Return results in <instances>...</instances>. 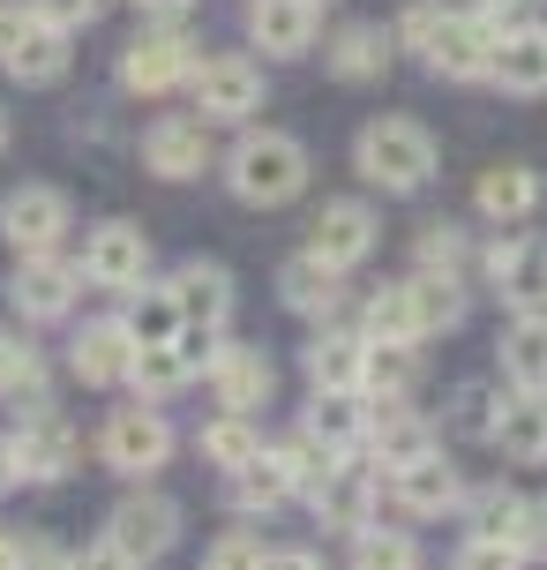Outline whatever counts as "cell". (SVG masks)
<instances>
[{
	"label": "cell",
	"instance_id": "cell-34",
	"mask_svg": "<svg viewBox=\"0 0 547 570\" xmlns=\"http://www.w3.org/2000/svg\"><path fill=\"white\" fill-rule=\"evenodd\" d=\"M300 428H316L330 451H360L368 443V399L360 391H316V405H308Z\"/></svg>",
	"mask_w": 547,
	"mask_h": 570
},
{
	"label": "cell",
	"instance_id": "cell-1",
	"mask_svg": "<svg viewBox=\"0 0 547 570\" xmlns=\"http://www.w3.org/2000/svg\"><path fill=\"white\" fill-rule=\"evenodd\" d=\"M226 188L256 210H278L308 188V142L286 136V128H248V136L226 150Z\"/></svg>",
	"mask_w": 547,
	"mask_h": 570
},
{
	"label": "cell",
	"instance_id": "cell-44",
	"mask_svg": "<svg viewBox=\"0 0 547 570\" xmlns=\"http://www.w3.org/2000/svg\"><path fill=\"white\" fill-rule=\"evenodd\" d=\"M442 16H450L442 0H412V8L398 16V30H390V46H412V53H428V38H435V23H442Z\"/></svg>",
	"mask_w": 547,
	"mask_h": 570
},
{
	"label": "cell",
	"instance_id": "cell-37",
	"mask_svg": "<svg viewBox=\"0 0 547 570\" xmlns=\"http://www.w3.org/2000/svg\"><path fill=\"white\" fill-rule=\"evenodd\" d=\"M495 421H503V391H495V383H480V375H473V383H458V391H450V435H458V443H495Z\"/></svg>",
	"mask_w": 547,
	"mask_h": 570
},
{
	"label": "cell",
	"instance_id": "cell-48",
	"mask_svg": "<svg viewBox=\"0 0 547 570\" xmlns=\"http://www.w3.org/2000/svg\"><path fill=\"white\" fill-rule=\"evenodd\" d=\"M518 548H525V563H540V556H547V495H533V503H525V533H518Z\"/></svg>",
	"mask_w": 547,
	"mask_h": 570
},
{
	"label": "cell",
	"instance_id": "cell-27",
	"mask_svg": "<svg viewBox=\"0 0 547 570\" xmlns=\"http://www.w3.org/2000/svg\"><path fill=\"white\" fill-rule=\"evenodd\" d=\"M322 68H330L338 83H375V76L390 68V30H375V23L330 30V46H322Z\"/></svg>",
	"mask_w": 547,
	"mask_h": 570
},
{
	"label": "cell",
	"instance_id": "cell-21",
	"mask_svg": "<svg viewBox=\"0 0 547 570\" xmlns=\"http://www.w3.org/2000/svg\"><path fill=\"white\" fill-rule=\"evenodd\" d=\"M488 83H503L510 98H540L547 90V23H518V30H495V60H488Z\"/></svg>",
	"mask_w": 547,
	"mask_h": 570
},
{
	"label": "cell",
	"instance_id": "cell-26",
	"mask_svg": "<svg viewBox=\"0 0 547 570\" xmlns=\"http://www.w3.org/2000/svg\"><path fill=\"white\" fill-rule=\"evenodd\" d=\"M412 383H420V345L368 338V361H360V399H368V405H390V399H412Z\"/></svg>",
	"mask_w": 547,
	"mask_h": 570
},
{
	"label": "cell",
	"instance_id": "cell-41",
	"mask_svg": "<svg viewBox=\"0 0 547 570\" xmlns=\"http://www.w3.org/2000/svg\"><path fill=\"white\" fill-rule=\"evenodd\" d=\"M360 338H405V345H420V315H412V293H405V278H398V285H375V293H368Z\"/></svg>",
	"mask_w": 547,
	"mask_h": 570
},
{
	"label": "cell",
	"instance_id": "cell-18",
	"mask_svg": "<svg viewBox=\"0 0 547 570\" xmlns=\"http://www.w3.org/2000/svg\"><path fill=\"white\" fill-rule=\"evenodd\" d=\"M68 368L83 375L90 391L128 383V368H136V338H128V323H120V315H98V323H83V331H76V345H68Z\"/></svg>",
	"mask_w": 547,
	"mask_h": 570
},
{
	"label": "cell",
	"instance_id": "cell-25",
	"mask_svg": "<svg viewBox=\"0 0 547 570\" xmlns=\"http://www.w3.org/2000/svg\"><path fill=\"white\" fill-rule=\"evenodd\" d=\"M68 38H76V30H60V23H46V16H38V23L23 30V46L0 60V68H8L16 83L46 90V83H60V76H68V60H76V46H68Z\"/></svg>",
	"mask_w": 547,
	"mask_h": 570
},
{
	"label": "cell",
	"instance_id": "cell-43",
	"mask_svg": "<svg viewBox=\"0 0 547 570\" xmlns=\"http://www.w3.org/2000/svg\"><path fill=\"white\" fill-rule=\"evenodd\" d=\"M450 570H525V548L518 541H488V533H473V541L458 548V563Z\"/></svg>",
	"mask_w": 547,
	"mask_h": 570
},
{
	"label": "cell",
	"instance_id": "cell-15",
	"mask_svg": "<svg viewBox=\"0 0 547 570\" xmlns=\"http://www.w3.org/2000/svg\"><path fill=\"white\" fill-rule=\"evenodd\" d=\"M322 30V0H248V38L270 60H300Z\"/></svg>",
	"mask_w": 547,
	"mask_h": 570
},
{
	"label": "cell",
	"instance_id": "cell-22",
	"mask_svg": "<svg viewBox=\"0 0 547 570\" xmlns=\"http://www.w3.org/2000/svg\"><path fill=\"white\" fill-rule=\"evenodd\" d=\"M292 495H300V481H292V465L278 451H256L248 465H232V473H226V503L240 518H270V511H286Z\"/></svg>",
	"mask_w": 547,
	"mask_h": 570
},
{
	"label": "cell",
	"instance_id": "cell-16",
	"mask_svg": "<svg viewBox=\"0 0 547 570\" xmlns=\"http://www.w3.org/2000/svg\"><path fill=\"white\" fill-rule=\"evenodd\" d=\"M210 391H218L226 413H256V405H270V391H278V368H270V353H262V345H226V338H218Z\"/></svg>",
	"mask_w": 547,
	"mask_h": 570
},
{
	"label": "cell",
	"instance_id": "cell-17",
	"mask_svg": "<svg viewBox=\"0 0 547 570\" xmlns=\"http://www.w3.org/2000/svg\"><path fill=\"white\" fill-rule=\"evenodd\" d=\"M278 301H286L292 315H308V323H330V315L346 308V271L322 263L316 248H300V256H286V271H278Z\"/></svg>",
	"mask_w": 547,
	"mask_h": 570
},
{
	"label": "cell",
	"instance_id": "cell-23",
	"mask_svg": "<svg viewBox=\"0 0 547 570\" xmlns=\"http://www.w3.org/2000/svg\"><path fill=\"white\" fill-rule=\"evenodd\" d=\"M442 443V428L435 421H420L405 399H390V405H368V458L375 465H412L420 451H435Z\"/></svg>",
	"mask_w": 547,
	"mask_h": 570
},
{
	"label": "cell",
	"instance_id": "cell-51",
	"mask_svg": "<svg viewBox=\"0 0 547 570\" xmlns=\"http://www.w3.org/2000/svg\"><path fill=\"white\" fill-rule=\"evenodd\" d=\"M256 570H322V556L316 548H262Z\"/></svg>",
	"mask_w": 547,
	"mask_h": 570
},
{
	"label": "cell",
	"instance_id": "cell-30",
	"mask_svg": "<svg viewBox=\"0 0 547 570\" xmlns=\"http://www.w3.org/2000/svg\"><path fill=\"white\" fill-rule=\"evenodd\" d=\"M360 361H368L360 331H316V345L300 353V368H308L316 391H360Z\"/></svg>",
	"mask_w": 547,
	"mask_h": 570
},
{
	"label": "cell",
	"instance_id": "cell-4",
	"mask_svg": "<svg viewBox=\"0 0 547 570\" xmlns=\"http://www.w3.org/2000/svg\"><path fill=\"white\" fill-rule=\"evenodd\" d=\"M98 451H106V465H113V473H128V481H150V473L173 458V421L158 413V399L120 405L113 421H106V435H98Z\"/></svg>",
	"mask_w": 547,
	"mask_h": 570
},
{
	"label": "cell",
	"instance_id": "cell-19",
	"mask_svg": "<svg viewBox=\"0 0 547 570\" xmlns=\"http://www.w3.org/2000/svg\"><path fill=\"white\" fill-rule=\"evenodd\" d=\"M143 166L158 173V180H196V173L210 166V120L202 114L158 120V128L143 136Z\"/></svg>",
	"mask_w": 547,
	"mask_h": 570
},
{
	"label": "cell",
	"instance_id": "cell-54",
	"mask_svg": "<svg viewBox=\"0 0 547 570\" xmlns=\"http://www.w3.org/2000/svg\"><path fill=\"white\" fill-rule=\"evenodd\" d=\"M16 488V458H8V443H0V495Z\"/></svg>",
	"mask_w": 547,
	"mask_h": 570
},
{
	"label": "cell",
	"instance_id": "cell-53",
	"mask_svg": "<svg viewBox=\"0 0 547 570\" xmlns=\"http://www.w3.org/2000/svg\"><path fill=\"white\" fill-rule=\"evenodd\" d=\"M473 8H480V16H495V23H503V16H518L525 0H473Z\"/></svg>",
	"mask_w": 547,
	"mask_h": 570
},
{
	"label": "cell",
	"instance_id": "cell-40",
	"mask_svg": "<svg viewBox=\"0 0 547 570\" xmlns=\"http://www.w3.org/2000/svg\"><path fill=\"white\" fill-rule=\"evenodd\" d=\"M196 451L218 465V473H232V465H248V458L262 451V428H256V413H218V421L196 435Z\"/></svg>",
	"mask_w": 547,
	"mask_h": 570
},
{
	"label": "cell",
	"instance_id": "cell-52",
	"mask_svg": "<svg viewBox=\"0 0 547 570\" xmlns=\"http://www.w3.org/2000/svg\"><path fill=\"white\" fill-rule=\"evenodd\" d=\"M136 8H143V16H158V23H173V16H188V8H196V0H136Z\"/></svg>",
	"mask_w": 547,
	"mask_h": 570
},
{
	"label": "cell",
	"instance_id": "cell-14",
	"mask_svg": "<svg viewBox=\"0 0 547 570\" xmlns=\"http://www.w3.org/2000/svg\"><path fill=\"white\" fill-rule=\"evenodd\" d=\"M375 240H382V226H375V210L360 196H330L316 210V248L322 263H338V271H352V263H368L375 256Z\"/></svg>",
	"mask_w": 547,
	"mask_h": 570
},
{
	"label": "cell",
	"instance_id": "cell-11",
	"mask_svg": "<svg viewBox=\"0 0 547 570\" xmlns=\"http://www.w3.org/2000/svg\"><path fill=\"white\" fill-rule=\"evenodd\" d=\"M8 458H16V488H53L76 473V435L60 428V413L46 405V413H23L16 421V435H8Z\"/></svg>",
	"mask_w": 547,
	"mask_h": 570
},
{
	"label": "cell",
	"instance_id": "cell-35",
	"mask_svg": "<svg viewBox=\"0 0 547 570\" xmlns=\"http://www.w3.org/2000/svg\"><path fill=\"white\" fill-rule=\"evenodd\" d=\"M525 503H533V495L488 481V488H465L458 511H465V525H473V533H488V541H518V533H525Z\"/></svg>",
	"mask_w": 547,
	"mask_h": 570
},
{
	"label": "cell",
	"instance_id": "cell-36",
	"mask_svg": "<svg viewBox=\"0 0 547 570\" xmlns=\"http://www.w3.org/2000/svg\"><path fill=\"white\" fill-rule=\"evenodd\" d=\"M0 391L16 399V413H46V361H38V345H23L16 331H0Z\"/></svg>",
	"mask_w": 547,
	"mask_h": 570
},
{
	"label": "cell",
	"instance_id": "cell-47",
	"mask_svg": "<svg viewBox=\"0 0 547 570\" xmlns=\"http://www.w3.org/2000/svg\"><path fill=\"white\" fill-rule=\"evenodd\" d=\"M30 8H38L46 23H60V30H83V23H98L106 0H30Z\"/></svg>",
	"mask_w": 547,
	"mask_h": 570
},
{
	"label": "cell",
	"instance_id": "cell-42",
	"mask_svg": "<svg viewBox=\"0 0 547 570\" xmlns=\"http://www.w3.org/2000/svg\"><path fill=\"white\" fill-rule=\"evenodd\" d=\"M278 458L292 465V481H300V495H308V488H316V481H322V473H330V465H338L346 451H330V443H322L316 428H292L286 443H278Z\"/></svg>",
	"mask_w": 547,
	"mask_h": 570
},
{
	"label": "cell",
	"instance_id": "cell-9",
	"mask_svg": "<svg viewBox=\"0 0 547 570\" xmlns=\"http://www.w3.org/2000/svg\"><path fill=\"white\" fill-rule=\"evenodd\" d=\"M495 30H503V23H495V16H480V8H473V16H442L420 60H428V68L442 76V83H488Z\"/></svg>",
	"mask_w": 547,
	"mask_h": 570
},
{
	"label": "cell",
	"instance_id": "cell-3",
	"mask_svg": "<svg viewBox=\"0 0 547 570\" xmlns=\"http://www.w3.org/2000/svg\"><path fill=\"white\" fill-rule=\"evenodd\" d=\"M196 76V38L173 23H150L128 38V53H120V90H136V98H166Z\"/></svg>",
	"mask_w": 547,
	"mask_h": 570
},
{
	"label": "cell",
	"instance_id": "cell-5",
	"mask_svg": "<svg viewBox=\"0 0 547 570\" xmlns=\"http://www.w3.org/2000/svg\"><path fill=\"white\" fill-rule=\"evenodd\" d=\"M106 541L128 556L136 570H150L166 548L180 541V503L173 495H158V488H136V495H120L113 518H106Z\"/></svg>",
	"mask_w": 547,
	"mask_h": 570
},
{
	"label": "cell",
	"instance_id": "cell-31",
	"mask_svg": "<svg viewBox=\"0 0 547 570\" xmlns=\"http://www.w3.org/2000/svg\"><path fill=\"white\" fill-rule=\"evenodd\" d=\"M503 383L510 391H547V315H518L503 331Z\"/></svg>",
	"mask_w": 547,
	"mask_h": 570
},
{
	"label": "cell",
	"instance_id": "cell-24",
	"mask_svg": "<svg viewBox=\"0 0 547 570\" xmlns=\"http://www.w3.org/2000/svg\"><path fill=\"white\" fill-rule=\"evenodd\" d=\"M173 301H180V323H196V331H226L232 315V271L226 263H180L173 271Z\"/></svg>",
	"mask_w": 547,
	"mask_h": 570
},
{
	"label": "cell",
	"instance_id": "cell-33",
	"mask_svg": "<svg viewBox=\"0 0 547 570\" xmlns=\"http://www.w3.org/2000/svg\"><path fill=\"white\" fill-rule=\"evenodd\" d=\"M405 293H412V315H420V338L458 331V323H465V285H458V271H412V278H405Z\"/></svg>",
	"mask_w": 547,
	"mask_h": 570
},
{
	"label": "cell",
	"instance_id": "cell-28",
	"mask_svg": "<svg viewBox=\"0 0 547 570\" xmlns=\"http://www.w3.org/2000/svg\"><path fill=\"white\" fill-rule=\"evenodd\" d=\"M473 203H480V218H495V226H518V218L540 210V173L533 166H488L473 180Z\"/></svg>",
	"mask_w": 547,
	"mask_h": 570
},
{
	"label": "cell",
	"instance_id": "cell-46",
	"mask_svg": "<svg viewBox=\"0 0 547 570\" xmlns=\"http://www.w3.org/2000/svg\"><path fill=\"white\" fill-rule=\"evenodd\" d=\"M256 563H262L256 533H226V541H210V556H202V570H256Z\"/></svg>",
	"mask_w": 547,
	"mask_h": 570
},
{
	"label": "cell",
	"instance_id": "cell-38",
	"mask_svg": "<svg viewBox=\"0 0 547 570\" xmlns=\"http://www.w3.org/2000/svg\"><path fill=\"white\" fill-rule=\"evenodd\" d=\"M352 570H420V541L405 525H352Z\"/></svg>",
	"mask_w": 547,
	"mask_h": 570
},
{
	"label": "cell",
	"instance_id": "cell-12",
	"mask_svg": "<svg viewBox=\"0 0 547 570\" xmlns=\"http://www.w3.org/2000/svg\"><path fill=\"white\" fill-rule=\"evenodd\" d=\"M375 495H382V473H375V458H352V451L338 458L316 488H308L316 518H322V525H338V533L368 525V518H375Z\"/></svg>",
	"mask_w": 547,
	"mask_h": 570
},
{
	"label": "cell",
	"instance_id": "cell-2",
	"mask_svg": "<svg viewBox=\"0 0 547 570\" xmlns=\"http://www.w3.org/2000/svg\"><path fill=\"white\" fill-rule=\"evenodd\" d=\"M352 166H360V180L382 188V196H420L435 180V136L405 114H382L352 136Z\"/></svg>",
	"mask_w": 547,
	"mask_h": 570
},
{
	"label": "cell",
	"instance_id": "cell-6",
	"mask_svg": "<svg viewBox=\"0 0 547 570\" xmlns=\"http://www.w3.org/2000/svg\"><path fill=\"white\" fill-rule=\"evenodd\" d=\"M68 226H76V210H68V196H60L53 180H23L16 196L0 203V240H8L16 256L60 248V240H68Z\"/></svg>",
	"mask_w": 547,
	"mask_h": 570
},
{
	"label": "cell",
	"instance_id": "cell-56",
	"mask_svg": "<svg viewBox=\"0 0 547 570\" xmlns=\"http://www.w3.org/2000/svg\"><path fill=\"white\" fill-rule=\"evenodd\" d=\"M0 150H8V114H0Z\"/></svg>",
	"mask_w": 547,
	"mask_h": 570
},
{
	"label": "cell",
	"instance_id": "cell-55",
	"mask_svg": "<svg viewBox=\"0 0 547 570\" xmlns=\"http://www.w3.org/2000/svg\"><path fill=\"white\" fill-rule=\"evenodd\" d=\"M0 570H16V541L8 533H0Z\"/></svg>",
	"mask_w": 547,
	"mask_h": 570
},
{
	"label": "cell",
	"instance_id": "cell-7",
	"mask_svg": "<svg viewBox=\"0 0 547 570\" xmlns=\"http://www.w3.org/2000/svg\"><path fill=\"white\" fill-rule=\"evenodd\" d=\"M76 285H83V263H68L60 248H38V256H16V278H8V301L23 323H60L76 308Z\"/></svg>",
	"mask_w": 547,
	"mask_h": 570
},
{
	"label": "cell",
	"instance_id": "cell-29",
	"mask_svg": "<svg viewBox=\"0 0 547 570\" xmlns=\"http://www.w3.org/2000/svg\"><path fill=\"white\" fill-rule=\"evenodd\" d=\"M495 451L510 465H547V391H518L495 421Z\"/></svg>",
	"mask_w": 547,
	"mask_h": 570
},
{
	"label": "cell",
	"instance_id": "cell-20",
	"mask_svg": "<svg viewBox=\"0 0 547 570\" xmlns=\"http://www.w3.org/2000/svg\"><path fill=\"white\" fill-rule=\"evenodd\" d=\"M390 495H398L412 518H442V511L465 503V481H458V465H442V443H435V451H420L412 465H390Z\"/></svg>",
	"mask_w": 547,
	"mask_h": 570
},
{
	"label": "cell",
	"instance_id": "cell-39",
	"mask_svg": "<svg viewBox=\"0 0 547 570\" xmlns=\"http://www.w3.org/2000/svg\"><path fill=\"white\" fill-rule=\"evenodd\" d=\"M128 338L136 345H166V338H180V301H173V285H136V301H128Z\"/></svg>",
	"mask_w": 547,
	"mask_h": 570
},
{
	"label": "cell",
	"instance_id": "cell-50",
	"mask_svg": "<svg viewBox=\"0 0 547 570\" xmlns=\"http://www.w3.org/2000/svg\"><path fill=\"white\" fill-rule=\"evenodd\" d=\"M16 570H68V556L53 541H16Z\"/></svg>",
	"mask_w": 547,
	"mask_h": 570
},
{
	"label": "cell",
	"instance_id": "cell-10",
	"mask_svg": "<svg viewBox=\"0 0 547 570\" xmlns=\"http://www.w3.org/2000/svg\"><path fill=\"white\" fill-rule=\"evenodd\" d=\"M83 278L106 285V293H136V285L150 278V233L128 226V218L90 226V240H83Z\"/></svg>",
	"mask_w": 547,
	"mask_h": 570
},
{
	"label": "cell",
	"instance_id": "cell-45",
	"mask_svg": "<svg viewBox=\"0 0 547 570\" xmlns=\"http://www.w3.org/2000/svg\"><path fill=\"white\" fill-rule=\"evenodd\" d=\"M420 271H465V233L458 226H428L420 233Z\"/></svg>",
	"mask_w": 547,
	"mask_h": 570
},
{
	"label": "cell",
	"instance_id": "cell-49",
	"mask_svg": "<svg viewBox=\"0 0 547 570\" xmlns=\"http://www.w3.org/2000/svg\"><path fill=\"white\" fill-rule=\"evenodd\" d=\"M68 570H136V563H128L113 541H90V548H76V556H68Z\"/></svg>",
	"mask_w": 547,
	"mask_h": 570
},
{
	"label": "cell",
	"instance_id": "cell-32",
	"mask_svg": "<svg viewBox=\"0 0 547 570\" xmlns=\"http://www.w3.org/2000/svg\"><path fill=\"white\" fill-rule=\"evenodd\" d=\"M196 353L180 338H166V345H136V368H128V383L143 391V399H173V391H188L196 383Z\"/></svg>",
	"mask_w": 547,
	"mask_h": 570
},
{
	"label": "cell",
	"instance_id": "cell-13",
	"mask_svg": "<svg viewBox=\"0 0 547 570\" xmlns=\"http://www.w3.org/2000/svg\"><path fill=\"white\" fill-rule=\"evenodd\" d=\"M488 278L518 315H547V233H518L488 248Z\"/></svg>",
	"mask_w": 547,
	"mask_h": 570
},
{
	"label": "cell",
	"instance_id": "cell-8",
	"mask_svg": "<svg viewBox=\"0 0 547 570\" xmlns=\"http://www.w3.org/2000/svg\"><path fill=\"white\" fill-rule=\"evenodd\" d=\"M188 90H196V114L202 120H256V106H262V68L248 53H210V60H196Z\"/></svg>",
	"mask_w": 547,
	"mask_h": 570
}]
</instances>
